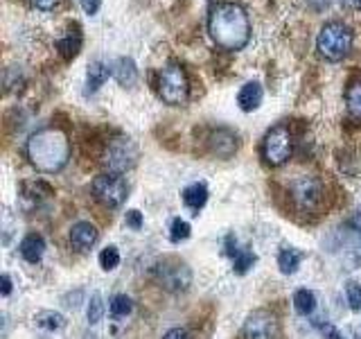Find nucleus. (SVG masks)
I'll use <instances>...</instances> for the list:
<instances>
[{
	"label": "nucleus",
	"instance_id": "nucleus-10",
	"mask_svg": "<svg viewBox=\"0 0 361 339\" xmlns=\"http://www.w3.org/2000/svg\"><path fill=\"white\" fill-rule=\"evenodd\" d=\"M244 339H278L280 337V326L276 314L269 310H255L246 316L244 328H242Z\"/></svg>",
	"mask_w": 361,
	"mask_h": 339
},
{
	"label": "nucleus",
	"instance_id": "nucleus-5",
	"mask_svg": "<svg viewBox=\"0 0 361 339\" xmlns=\"http://www.w3.org/2000/svg\"><path fill=\"white\" fill-rule=\"evenodd\" d=\"M291 133L285 124H276L274 129H269L264 141H262V158L271 167H280L285 165L291 158Z\"/></svg>",
	"mask_w": 361,
	"mask_h": 339
},
{
	"label": "nucleus",
	"instance_id": "nucleus-27",
	"mask_svg": "<svg viewBox=\"0 0 361 339\" xmlns=\"http://www.w3.org/2000/svg\"><path fill=\"white\" fill-rule=\"evenodd\" d=\"M102 314H104V303H102L99 294H93V297H90V303H88L86 316H88L90 323H97L102 319Z\"/></svg>",
	"mask_w": 361,
	"mask_h": 339
},
{
	"label": "nucleus",
	"instance_id": "nucleus-36",
	"mask_svg": "<svg viewBox=\"0 0 361 339\" xmlns=\"http://www.w3.org/2000/svg\"><path fill=\"white\" fill-rule=\"evenodd\" d=\"M9 292H11V280H9V276L5 274V276H3V297H7Z\"/></svg>",
	"mask_w": 361,
	"mask_h": 339
},
{
	"label": "nucleus",
	"instance_id": "nucleus-16",
	"mask_svg": "<svg viewBox=\"0 0 361 339\" xmlns=\"http://www.w3.org/2000/svg\"><path fill=\"white\" fill-rule=\"evenodd\" d=\"M56 50H59L63 59H73V56H77V52L82 50V32H79V25L71 28L59 41H56Z\"/></svg>",
	"mask_w": 361,
	"mask_h": 339
},
{
	"label": "nucleus",
	"instance_id": "nucleus-6",
	"mask_svg": "<svg viewBox=\"0 0 361 339\" xmlns=\"http://www.w3.org/2000/svg\"><path fill=\"white\" fill-rule=\"evenodd\" d=\"M289 195L296 210L300 213H310L321 203L323 199V184L316 177H298L291 181L289 186Z\"/></svg>",
	"mask_w": 361,
	"mask_h": 339
},
{
	"label": "nucleus",
	"instance_id": "nucleus-13",
	"mask_svg": "<svg viewBox=\"0 0 361 339\" xmlns=\"http://www.w3.org/2000/svg\"><path fill=\"white\" fill-rule=\"evenodd\" d=\"M71 242L79 251H86L97 242V229L90 222H77L71 229Z\"/></svg>",
	"mask_w": 361,
	"mask_h": 339
},
{
	"label": "nucleus",
	"instance_id": "nucleus-20",
	"mask_svg": "<svg viewBox=\"0 0 361 339\" xmlns=\"http://www.w3.org/2000/svg\"><path fill=\"white\" fill-rule=\"evenodd\" d=\"M300 260H302V254L298 251V249H282L280 256H278V267L282 274H293V271L298 269L300 265Z\"/></svg>",
	"mask_w": 361,
	"mask_h": 339
},
{
	"label": "nucleus",
	"instance_id": "nucleus-11",
	"mask_svg": "<svg viewBox=\"0 0 361 339\" xmlns=\"http://www.w3.org/2000/svg\"><path fill=\"white\" fill-rule=\"evenodd\" d=\"M208 145H210V152L219 158H231L235 152H237V136L231 131V129H214L208 138Z\"/></svg>",
	"mask_w": 361,
	"mask_h": 339
},
{
	"label": "nucleus",
	"instance_id": "nucleus-7",
	"mask_svg": "<svg viewBox=\"0 0 361 339\" xmlns=\"http://www.w3.org/2000/svg\"><path fill=\"white\" fill-rule=\"evenodd\" d=\"M135 161H138V147L131 138H116L109 143L104 152V165L109 167V172L122 174L131 170Z\"/></svg>",
	"mask_w": 361,
	"mask_h": 339
},
{
	"label": "nucleus",
	"instance_id": "nucleus-26",
	"mask_svg": "<svg viewBox=\"0 0 361 339\" xmlns=\"http://www.w3.org/2000/svg\"><path fill=\"white\" fill-rule=\"evenodd\" d=\"M345 297H348V303L350 308H353L355 312L361 310V285L355 280H348L345 282Z\"/></svg>",
	"mask_w": 361,
	"mask_h": 339
},
{
	"label": "nucleus",
	"instance_id": "nucleus-22",
	"mask_svg": "<svg viewBox=\"0 0 361 339\" xmlns=\"http://www.w3.org/2000/svg\"><path fill=\"white\" fill-rule=\"evenodd\" d=\"M34 321H37L39 328H45V331H61L66 326V319L59 314V312H52V310H43L34 316Z\"/></svg>",
	"mask_w": 361,
	"mask_h": 339
},
{
	"label": "nucleus",
	"instance_id": "nucleus-24",
	"mask_svg": "<svg viewBox=\"0 0 361 339\" xmlns=\"http://www.w3.org/2000/svg\"><path fill=\"white\" fill-rule=\"evenodd\" d=\"M255 263V256L251 251H246V249H242V251H237V256L233 258V269H235V274H246L248 269L253 267Z\"/></svg>",
	"mask_w": 361,
	"mask_h": 339
},
{
	"label": "nucleus",
	"instance_id": "nucleus-9",
	"mask_svg": "<svg viewBox=\"0 0 361 339\" xmlns=\"http://www.w3.org/2000/svg\"><path fill=\"white\" fill-rule=\"evenodd\" d=\"M93 195L97 201H102L109 208H118L127 199V181H124L120 174H99L93 181Z\"/></svg>",
	"mask_w": 361,
	"mask_h": 339
},
{
	"label": "nucleus",
	"instance_id": "nucleus-12",
	"mask_svg": "<svg viewBox=\"0 0 361 339\" xmlns=\"http://www.w3.org/2000/svg\"><path fill=\"white\" fill-rule=\"evenodd\" d=\"M345 109L348 118L361 124V75H355L345 88Z\"/></svg>",
	"mask_w": 361,
	"mask_h": 339
},
{
	"label": "nucleus",
	"instance_id": "nucleus-19",
	"mask_svg": "<svg viewBox=\"0 0 361 339\" xmlns=\"http://www.w3.org/2000/svg\"><path fill=\"white\" fill-rule=\"evenodd\" d=\"M183 201L190 210H201L208 201V188L203 184H192L183 190Z\"/></svg>",
	"mask_w": 361,
	"mask_h": 339
},
{
	"label": "nucleus",
	"instance_id": "nucleus-23",
	"mask_svg": "<svg viewBox=\"0 0 361 339\" xmlns=\"http://www.w3.org/2000/svg\"><path fill=\"white\" fill-rule=\"evenodd\" d=\"M111 314L116 316V319H124V316H129L131 310H133V303L129 297H124V294H118V297L111 299Z\"/></svg>",
	"mask_w": 361,
	"mask_h": 339
},
{
	"label": "nucleus",
	"instance_id": "nucleus-14",
	"mask_svg": "<svg viewBox=\"0 0 361 339\" xmlns=\"http://www.w3.org/2000/svg\"><path fill=\"white\" fill-rule=\"evenodd\" d=\"M111 68H113V77L118 79L120 86L127 88L138 82V68H135V61L131 56H120V59L111 64Z\"/></svg>",
	"mask_w": 361,
	"mask_h": 339
},
{
	"label": "nucleus",
	"instance_id": "nucleus-1",
	"mask_svg": "<svg viewBox=\"0 0 361 339\" xmlns=\"http://www.w3.org/2000/svg\"><path fill=\"white\" fill-rule=\"evenodd\" d=\"M210 39L224 50H242L251 41V18L237 3L214 5L208 16Z\"/></svg>",
	"mask_w": 361,
	"mask_h": 339
},
{
	"label": "nucleus",
	"instance_id": "nucleus-21",
	"mask_svg": "<svg viewBox=\"0 0 361 339\" xmlns=\"http://www.w3.org/2000/svg\"><path fill=\"white\" fill-rule=\"evenodd\" d=\"M293 308H296L298 314L307 316L316 310V297L314 292L310 290H298L296 294H293Z\"/></svg>",
	"mask_w": 361,
	"mask_h": 339
},
{
	"label": "nucleus",
	"instance_id": "nucleus-25",
	"mask_svg": "<svg viewBox=\"0 0 361 339\" xmlns=\"http://www.w3.org/2000/svg\"><path fill=\"white\" fill-rule=\"evenodd\" d=\"M99 265H102V269H106V271L116 269L120 265V251H118V249L116 246H106L104 251L99 254Z\"/></svg>",
	"mask_w": 361,
	"mask_h": 339
},
{
	"label": "nucleus",
	"instance_id": "nucleus-37",
	"mask_svg": "<svg viewBox=\"0 0 361 339\" xmlns=\"http://www.w3.org/2000/svg\"><path fill=\"white\" fill-rule=\"evenodd\" d=\"M357 339H361V328H359V331H357Z\"/></svg>",
	"mask_w": 361,
	"mask_h": 339
},
{
	"label": "nucleus",
	"instance_id": "nucleus-29",
	"mask_svg": "<svg viewBox=\"0 0 361 339\" xmlns=\"http://www.w3.org/2000/svg\"><path fill=\"white\" fill-rule=\"evenodd\" d=\"M169 237H172V242L188 240V237H190V224L185 220H174L172 222V233H169Z\"/></svg>",
	"mask_w": 361,
	"mask_h": 339
},
{
	"label": "nucleus",
	"instance_id": "nucleus-31",
	"mask_svg": "<svg viewBox=\"0 0 361 339\" xmlns=\"http://www.w3.org/2000/svg\"><path fill=\"white\" fill-rule=\"evenodd\" d=\"M124 222H127V226H131V229L138 231L140 226H142V215H140V210H129L127 218H124Z\"/></svg>",
	"mask_w": 361,
	"mask_h": 339
},
{
	"label": "nucleus",
	"instance_id": "nucleus-35",
	"mask_svg": "<svg viewBox=\"0 0 361 339\" xmlns=\"http://www.w3.org/2000/svg\"><path fill=\"white\" fill-rule=\"evenodd\" d=\"M338 3H341V7H345V9H350V11L361 9V0H338Z\"/></svg>",
	"mask_w": 361,
	"mask_h": 339
},
{
	"label": "nucleus",
	"instance_id": "nucleus-18",
	"mask_svg": "<svg viewBox=\"0 0 361 339\" xmlns=\"http://www.w3.org/2000/svg\"><path fill=\"white\" fill-rule=\"evenodd\" d=\"M113 75V68L106 64V61H93L88 66V73H86V86L90 93H95V90L106 82V79Z\"/></svg>",
	"mask_w": 361,
	"mask_h": 339
},
{
	"label": "nucleus",
	"instance_id": "nucleus-17",
	"mask_svg": "<svg viewBox=\"0 0 361 339\" xmlns=\"http://www.w3.org/2000/svg\"><path fill=\"white\" fill-rule=\"evenodd\" d=\"M45 254V242H43V237L37 235V233H30L23 237V242H20V256L27 260V263H39V260L43 258Z\"/></svg>",
	"mask_w": 361,
	"mask_h": 339
},
{
	"label": "nucleus",
	"instance_id": "nucleus-3",
	"mask_svg": "<svg viewBox=\"0 0 361 339\" xmlns=\"http://www.w3.org/2000/svg\"><path fill=\"white\" fill-rule=\"evenodd\" d=\"M355 43V32L343 20H330L316 37V50L325 61H341L350 54Z\"/></svg>",
	"mask_w": 361,
	"mask_h": 339
},
{
	"label": "nucleus",
	"instance_id": "nucleus-32",
	"mask_svg": "<svg viewBox=\"0 0 361 339\" xmlns=\"http://www.w3.org/2000/svg\"><path fill=\"white\" fill-rule=\"evenodd\" d=\"M30 3H32V7H34V9L50 11V9H54V5L59 3V0H30Z\"/></svg>",
	"mask_w": 361,
	"mask_h": 339
},
{
	"label": "nucleus",
	"instance_id": "nucleus-33",
	"mask_svg": "<svg viewBox=\"0 0 361 339\" xmlns=\"http://www.w3.org/2000/svg\"><path fill=\"white\" fill-rule=\"evenodd\" d=\"M82 3V7L88 11V14H95V11L99 9V5H102V0H79Z\"/></svg>",
	"mask_w": 361,
	"mask_h": 339
},
{
	"label": "nucleus",
	"instance_id": "nucleus-2",
	"mask_svg": "<svg viewBox=\"0 0 361 339\" xmlns=\"http://www.w3.org/2000/svg\"><path fill=\"white\" fill-rule=\"evenodd\" d=\"M25 152L30 163L41 172H59L71 161V141L63 129L45 127L30 136Z\"/></svg>",
	"mask_w": 361,
	"mask_h": 339
},
{
	"label": "nucleus",
	"instance_id": "nucleus-34",
	"mask_svg": "<svg viewBox=\"0 0 361 339\" xmlns=\"http://www.w3.org/2000/svg\"><path fill=\"white\" fill-rule=\"evenodd\" d=\"M163 339H190V335L183 331V328H174V331H169Z\"/></svg>",
	"mask_w": 361,
	"mask_h": 339
},
{
	"label": "nucleus",
	"instance_id": "nucleus-28",
	"mask_svg": "<svg viewBox=\"0 0 361 339\" xmlns=\"http://www.w3.org/2000/svg\"><path fill=\"white\" fill-rule=\"evenodd\" d=\"M23 188H25L27 197H50L52 195V188L48 184H43V181H27Z\"/></svg>",
	"mask_w": 361,
	"mask_h": 339
},
{
	"label": "nucleus",
	"instance_id": "nucleus-15",
	"mask_svg": "<svg viewBox=\"0 0 361 339\" xmlns=\"http://www.w3.org/2000/svg\"><path fill=\"white\" fill-rule=\"evenodd\" d=\"M262 97H264V90L259 82H246L240 93H237V105H240L242 111H255L259 105H262Z\"/></svg>",
	"mask_w": 361,
	"mask_h": 339
},
{
	"label": "nucleus",
	"instance_id": "nucleus-8",
	"mask_svg": "<svg viewBox=\"0 0 361 339\" xmlns=\"http://www.w3.org/2000/svg\"><path fill=\"white\" fill-rule=\"evenodd\" d=\"M154 274H156L158 285H161L163 290H167V292H185L190 287V282H192L190 267L183 265V263H178V260H172V258L158 263L156 269H154Z\"/></svg>",
	"mask_w": 361,
	"mask_h": 339
},
{
	"label": "nucleus",
	"instance_id": "nucleus-30",
	"mask_svg": "<svg viewBox=\"0 0 361 339\" xmlns=\"http://www.w3.org/2000/svg\"><path fill=\"white\" fill-rule=\"evenodd\" d=\"M314 326L319 328V331H321L327 339H343L341 335H338V331H336V328H334L332 323H327V321H325V323H323V321H314Z\"/></svg>",
	"mask_w": 361,
	"mask_h": 339
},
{
	"label": "nucleus",
	"instance_id": "nucleus-4",
	"mask_svg": "<svg viewBox=\"0 0 361 339\" xmlns=\"http://www.w3.org/2000/svg\"><path fill=\"white\" fill-rule=\"evenodd\" d=\"M158 95L163 97L165 105H172V107L183 105L190 95V79L183 66L176 61H169L163 68L161 77H158Z\"/></svg>",
	"mask_w": 361,
	"mask_h": 339
}]
</instances>
